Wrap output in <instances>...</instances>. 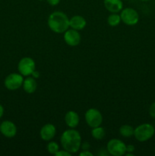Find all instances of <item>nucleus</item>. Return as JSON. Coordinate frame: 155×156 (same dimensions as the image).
Listing matches in <instances>:
<instances>
[{"mask_svg":"<svg viewBox=\"0 0 155 156\" xmlns=\"http://www.w3.org/2000/svg\"><path fill=\"white\" fill-rule=\"evenodd\" d=\"M120 17H121V21L124 24L129 26L135 25L139 21L138 13L132 8H126L122 9L121 11Z\"/></svg>","mask_w":155,"mask_h":156,"instance_id":"0eeeda50","label":"nucleus"},{"mask_svg":"<svg viewBox=\"0 0 155 156\" xmlns=\"http://www.w3.org/2000/svg\"><path fill=\"white\" fill-rule=\"evenodd\" d=\"M86 24V20L81 15H74L69 19V27L74 30H82L84 28Z\"/></svg>","mask_w":155,"mask_h":156,"instance_id":"4468645a","label":"nucleus"},{"mask_svg":"<svg viewBox=\"0 0 155 156\" xmlns=\"http://www.w3.org/2000/svg\"><path fill=\"white\" fill-rule=\"evenodd\" d=\"M106 150L113 156L124 155L126 152V145L120 140L112 139L108 142Z\"/></svg>","mask_w":155,"mask_h":156,"instance_id":"20e7f679","label":"nucleus"},{"mask_svg":"<svg viewBox=\"0 0 155 156\" xmlns=\"http://www.w3.org/2000/svg\"><path fill=\"white\" fill-rule=\"evenodd\" d=\"M155 129L150 123H143L137 126L134 131L135 139L139 142H145L154 135Z\"/></svg>","mask_w":155,"mask_h":156,"instance_id":"7ed1b4c3","label":"nucleus"},{"mask_svg":"<svg viewBox=\"0 0 155 156\" xmlns=\"http://www.w3.org/2000/svg\"><path fill=\"white\" fill-rule=\"evenodd\" d=\"M121 21V17L119 15L116 13H112L110 15H109L107 18V22L112 27H115L119 25Z\"/></svg>","mask_w":155,"mask_h":156,"instance_id":"a211bd4d","label":"nucleus"},{"mask_svg":"<svg viewBox=\"0 0 155 156\" xmlns=\"http://www.w3.org/2000/svg\"><path fill=\"white\" fill-rule=\"evenodd\" d=\"M79 116L77 112L74 111H69L65 116V122L67 126L70 128H75L79 123Z\"/></svg>","mask_w":155,"mask_h":156,"instance_id":"ddd939ff","label":"nucleus"},{"mask_svg":"<svg viewBox=\"0 0 155 156\" xmlns=\"http://www.w3.org/2000/svg\"><path fill=\"white\" fill-rule=\"evenodd\" d=\"M48 26L50 30L57 34H62L69 27V18L64 12H54L48 18Z\"/></svg>","mask_w":155,"mask_h":156,"instance_id":"f03ea898","label":"nucleus"},{"mask_svg":"<svg viewBox=\"0 0 155 156\" xmlns=\"http://www.w3.org/2000/svg\"><path fill=\"white\" fill-rule=\"evenodd\" d=\"M4 114V108L2 105H0V118H2V117Z\"/></svg>","mask_w":155,"mask_h":156,"instance_id":"a878e982","label":"nucleus"},{"mask_svg":"<svg viewBox=\"0 0 155 156\" xmlns=\"http://www.w3.org/2000/svg\"><path fill=\"white\" fill-rule=\"evenodd\" d=\"M79 155L80 156H93V153H91L90 151L88 150H83V152H81L80 154H79Z\"/></svg>","mask_w":155,"mask_h":156,"instance_id":"5701e85b","label":"nucleus"},{"mask_svg":"<svg viewBox=\"0 0 155 156\" xmlns=\"http://www.w3.org/2000/svg\"><path fill=\"white\" fill-rule=\"evenodd\" d=\"M31 76H33L35 79H37V78L40 77V73L39 72L36 71V70H34V71L33 72V73L31 74Z\"/></svg>","mask_w":155,"mask_h":156,"instance_id":"393cba45","label":"nucleus"},{"mask_svg":"<svg viewBox=\"0 0 155 156\" xmlns=\"http://www.w3.org/2000/svg\"><path fill=\"white\" fill-rule=\"evenodd\" d=\"M24 82L23 76L20 73H11L6 76L4 81V85L7 89L10 91H15L21 88Z\"/></svg>","mask_w":155,"mask_h":156,"instance_id":"423d86ee","label":"nucleus"},{"mask_svg":"<svg viewBox=\"0 0 155 156\" xmlns=\"http://www.w3.org/2000/svg\"><path fill=\"white\" fill-rule=\"evenodd\" d=\"M47 150L52 155H56L58 151L59 150V146L56 142H50L47 145Z\"/></svg>","mask_w":155,"mask_h":156,"instance_id":"6ab92c4d","label":"nucleus"},{"mask_svg":"<svg viewBox=\"0 0 155 156\" xmlns=\"http://www.w3.org/2000/svg\"><path fill=\"white\" fill-rule=\"evenodd\" d=\"M134 131H135V129L130 125H122L119 128V133L123 137L132 136H134Z\"/></svg>","mask_w":155,"mask_h":156,"instance_id":"dca6fc26","label":"nucleus"},{"mask_svg":"<svg viewBox=\"0 0 155 156\" xmlns=\"http://www.w3.org/2000/svg\"><path fill=\"white\" fill-rule=\"evenodd\" d=\"M0 133L7 138H12L17 134V127L13 122L5 120L0 124Z\"/></svg>","mask_w":155,"mask_h":156,"instance_id":"9d476101","label":"nucleus"},{"mask_svg":"<svg viewBox=\"0 0 155 156\" xmlns=\"http://www.w3.org/2000/svg\"><path fill=\"white\" fill-rule=\"evenodd\" d=\"M71 154L70 153V152H67V151H65V149L64 150H59L57 152V153L55 155L56 156H70Z\"/></svg>","mask_w":155,"mask_h":156,"instance_id":"412c9836","label":"nucleus"},{"mask_svg":"<svg viewBox=\"0 0 155 156\" xmlns=\"http://www.w3.org/2000/svg\"><path fill=\"white\" fill-rule=\"evenodd\" d=\"M91 135H92V136L95 140H100L104 138L105 135H106V133H105L104 129L103 127L99 126H97V127L93 128L92 131H91Z\"/></svg>","mask_w":155,"mask_h":156,"instance_id":"f3484780","label":"nucleus"},{"mask_svg":"<svg viewBox=\"0 0 155 156\" xmlns=\"http://www.w3.org/2000/svg\"><path fill=\"white\" fill-rule=\"evenodd\" d=\"M85 120L90 127H97L102 124L103 116L98 110L95 108H90L85 113Z\"/></svg>","mask_w":155,"mask_h":156,"instance_id":"39448f33","label":"nucleus"},{"mask_svg":"<svg viewBox=\"0 0 155 156\" xmlns=\"http://www.w3.org/2000/svg\"><path fill=\"white\" fill-rule=\"evenodd\" d=\"M39 1H43V0H39Z\"/></svg>","mask_w":155,"mask_h":156,"instance_id":"cd10ccee","label":"nucleus"},{"mask_svg":"<svg viewBox=\"0 0 155 156\" xmlns=\"http://www.w3.org/2000/svg\"><path fill=\"white\" fill-rule=\"evenodd\" d=\"M22 86L25 92H27V94H33L36 90L37 85H36V82L34 78L28 76L25 79H24Z\"/></svg>","mask_w":155,"mask_h":156,"instance_id":"2eb2a0df","label":"nucleus"},{"mask_svg":"<svg viewBox=\"0 0 155 156\" xmlns=\"http://www.w3.org/2000/svg\"><path fill=\"white\" fill-rule=\"evenodd\" d=\"M135 151V146L132 145H127L126 146V152H133Z\"/></svg>","mask_w":155,"mask_h":156,"instance_id":"b1692460","label":"nucleus"},{"mask_svg":"<svg viewBox=\"0 0 155 156\" xmlns=\"http://www.w3.org/2000/svg\"><path fill=\"white\" fill-rule=\"evenodd\" d=\"M60 143L65 151L71 154L75 153L81 146V136L78 131L71 128L62 133Z\"/></svg>","mask_w":155,"mask_h":156,"instance_id":"f257e3e1","label":"nucleus"},{"mask_svg":"<svg viewBox=\"0 0 155 156\" xmlns=\"http://www.w3.org/2000/svg\"><path fill=\"white\" fill-rule=\"evenodd\" d=\"M103 4L106 10L111 13H118L123 9L122 0H103Z\"/></svg>","mask_w":155,"mask_h":156,"instance_id":"f8f14e48","label":"nucleus"},{"mask_svg":"<svg viewBox=\"0 0 155 156\" xmlns=\"http://www.w3.org/2000/svg\"><path fill=\"white\" fill-rule=\"evenodd\" d=\"M141 2H147V1H150V0H140Z\"/></svg>","mask_w":155,"mask_h":156,"instance_id":"bb28decb","label":"nucleus"},{"mask_svg":"<svg viewBox=\"0 0 155 156\" xmlns=\"http://www.w3.org/2000/svg\"><path fill=\"white\" fill-rule=\"evenodd\" d=\"M56 133V129L54 125L52 123H47L41 128L40 135L41 139L44 141H50L55 136Z\"/></svg>","mask_w":155,"mask_h":156,"instance_id":"9b49d317","label":"nucleus"},{"mask_svg":"<svg viewBox=\"0 0 155 156\" xmlns=\"http://www.w3.org/2000/svg\"><path fill=\"white\" fill-rule=\"evenodd\" d=\"M35 67V62L32 58L23 57L18 62V69L23 76H29L34 71Z\"/></svg>","mask_w":155,"mask_h":156,"instance_id":"6e6552de","label":"nucleus"},{"mask_svg":"<svg viewBox=\"0 0 155 156\" xmlns=\"http://www.w3.org/2000/svg\"><path fill=\"white\" fill-rule=\"evenodd\" d=\"M47 2L52 6H56L60 2V0H46Z\"/></svg>","mask_w":155,"mask_h":156,"instance_id":"4be33fe9","label":"nucleus"},{"mask_svg":"<svg viewBox=\"0 0 155 156\" xmlns=\"http://www.w3.org/2000/svg\"><path fill=\"white\" fill-rule=\"evenodd\" d=\"M63 37L65 42L71 47H75V46L78 45L81 42V39L78 30L72 28L69 29V30L68 29L66 31L64 32Z\"/></svg>","mask_w":155,"mask_h":156,"instance_id":"1a4fd4ad","label":"nucleus"},{"mask_svg":"<svg viewBox=\"0 0 155 156\" xmlns=\"http://www.w3.org/2000/svg\"><path fill=\"white\" fill-rule=\"evenodd\" d=\"M149 114L152 118H155V102L150 105L149 108Z\"/></svg>","mask_w":155,"mask_h":156,"instance_id":"aec40b11","label":"nucleus"}]
</instances>
